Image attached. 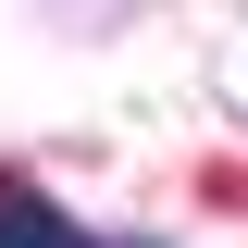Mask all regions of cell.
<instances>
[{
    "instance_id": "6da1fadb",
    "label": "cell",
    "mask_w": 248,
    "mask_h": 248,
    "mask_svg": "<svg viewBox=\"0 0 248 248\" xmlns=\"http://www.w3.org/2000/svg\"><path fill=\"white\" fill-rule=\"evenodd\" d=\"M0 248H87V236H75L50 199H25V186H13V199H0Z\"/></svg>"
}]
</instances>
